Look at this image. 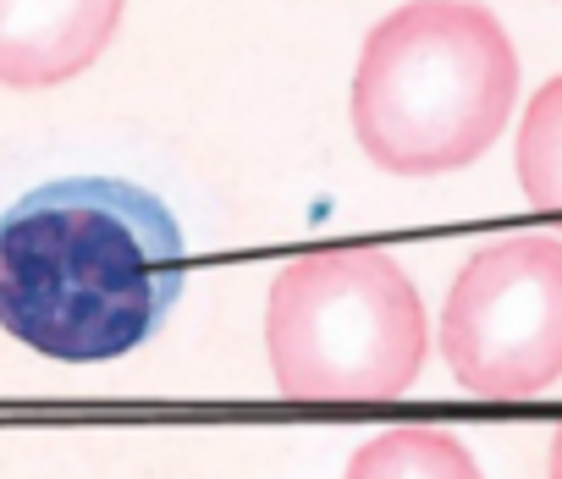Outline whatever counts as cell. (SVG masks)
Wrapping results in <instances>:
<instances>
[{
    "label": "cell",
    "instance_id": "3",
    "mask_svg": "<svg viewBox=\"0 0 562 479\" xmlns=\"http://www.w3.org/2000/svg\"><path fill=\"white\" fill-rule=\"evenodd\" d=\"M265 353L293 402H381L419 380L430 326L392 254L315 249L270 282Z\"/></svg>",
    "mask_w": 562,
    "mask_h": 479
},
{
    "label": "cell",
    "instance_id": "2",
    "mask_svg": "<svg viewBox=\"0 0 562 479\" xmlns=\"http://www.w3.org/2000/svg\"><path fill=\"white\" fill-rule=\"evenodd\" d=\"M518 56L474 0H408L370 28L353 72V133L392 176L474 166L507 127Z\"/></svg>",
    "mask_w": 562,
    "mask_h": 479
},
{
    "label": "cell",
    "instance_id": "1",
    "mask_svg": "<svg viewBox=\"0 0 562 479\" xmlns=\"http://www.w3.org/2000/svg\"><path fill=\"white\" fill-rule=\"evenodd\" d=\"M182 276L171 209L133 182H50L0 215V326L56 364H105L149 342Z\"/></svg>",
    "mask_w": 562,
    "mask_h": 479
},
{
    "label": "cell",
    "instance_id": "6",
    "mask_svg": "<svg viewBox=\"0 0 562 479\" xmlns=\"http://www.w3.org/2000/svg\"><path fill=\"white\" fill-rule=\"evenodd\" d=\"M342 479H485L474 452L436 424H397L370 435Z\"/></svg>",
    "mask_w": 562,
    "mask_h": 479
},
{
    "label": "cell",
    "instance_id": "4",
    "mask_svg": "<svg viewBox=\"0 0 562 479\" xmlns=\"http://www.w3.org/2000/svg\"><path fill=\"white\" fill-rule=\"evenodd\" d=\"M441 358L474 397H535L562 380V237H507L458 271Z\"/></svg>",
    "mask_w": 562,
    "mask_h": 479
},
{
    "label": "cell",
    "instance_id": "8",
    "mask_svg": "<svg viewBox=\"0 0 562 479\" xmlns=\"http://www.w3.org/2000/svg\"><path fill=\"white\" fill-rule=\"evenodd\" d=\"M551 479H562V424H557V435H551Z\"/></svg>",
    "mask_w": 562,
    "mask_h": 479
},
{
    "label": "cell",
    "instance_id": "5",
    "mask_svg": "<svg viewBox=\"0 0 562 479\" xmlns=\"http://www.w3.org/2000/svg\"><path fill=\"white\" fill-rule=\"evenodd\" d=\"M122 0H0V83L50 89L100 61Z\"/></svg>",
    "mask_w": 562,
    "mask_h": 479
},
{
    "label": "cell",
    "instance_id": "7",
    "mask_svg": "<svg viewBox=\"0 0 562 479\" xmlns=\"http://www.w3.org/2000/svg\"><path fill=\"white\" fill-rule=\"evenodd\" d=\"M518 187L524 198L562 226V78H551L518 127Z\"/></svg>",
    "mask_w": 562,
    "mask_h": 479
}]
</instances>
